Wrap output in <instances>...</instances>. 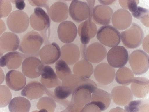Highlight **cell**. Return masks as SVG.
I'll return each mask as SVG.
<instances>
[{
    "mask_svg": "<svg viewBox=\"0 0 149 112\" xmlns=\"http://www.w3.org/2000/svg\"><path fill=\"white\" fill-rule=\"evenodd\" d=\"M73 71L74 74L86 78H89L94 72L92 64L86 59L78 61L74 65Z\"/></svg>",
    "mask_w": 149,
    "mask_h": 112,
    "instance_id": "cell-29",
    "label": "cell"
},
{
    "mask_svg": "<svg viewBox=\"0 0 149 112\" xmlns=\"http://www.w3.org/2000/svg\"><path fill=\"white\" fill-rule=\"evenodd\" d=\"M94 77L101 85H107L114 81L116 71L109 64L103 63L99 64L95 68L94 72Z\"/></svg>",
    "mask_w": 149,
    "mask_h": 112,
    "instance_id": "cell-12",
    "label": "cell"
},
{
    "mask_svg": "<svg viewBox=\"0 0 149 112\" xmlns=\"http://www.w3.org/2000/svg\"><path fill=\"white\" fill-rule=\"evenodd\" d=\"M107 55V51L105 46L100 43L95 42L86 48V58L91 63L98 64L105 58Z\"/></svg>",
    "mask_w": 149,
    "mask_h": 112,
    "instance_id": "cell-17",
    "label": "cell"
},
{
    "mask_svg": "<svg viewBox=\"0 0 149 112\" xmlns=\"http://www.w3.org/2000/svg\"><path fill=\"white\" fill-rule=\"evenodd\" d=\"M55 97L60 100H64L66 99L72 93L69 89L64 86L59 85L55 89L54 91Z\"/></svg>",
    "mask_w": 149,
    "mask_h": 112,
    "instance_id": "cell-38",
    "label": "cell"
},
{
    "mask_svg": "<svg viewBox=\"0 0 149 112\" xmlns=\"http://www.w3.org/2000/svg\"><path fill=\"white\" fill-rule=\"evenodd\" d=\"M115 1H98L101 4L103 5L106 6L107 5H109L112 4L115 2Z\"/></svg>",
    "mask_w": 149,
    "mask_h": 112,
    "instance_id": "cell-45",
    "label": "cell"
},
{
    "mask_svg": "<svg viewBox=\"0 0 149 112\" xmlns=\"http://www.w3.org/2000/svg\"><path fill=\"white\" fill-rule=\"evenodd\" d=\"M91 94L85 89L76 90L72 94L71 102L65 111L81 112L84 106L91 102Z\"/></svg>",
    "mask_w": 149,
    "mask_h": 112,
    "instance_id": "cell-8",
    "label": "cell"
},
{
    "mask_svg": "<svg viewBox=\"0 0 149 112\" xmlns=\"http://www.w3.org/2000/svg\"><path fill=\"white\" fill-rule=\"evenodd\" d=\"M139 2V1L130 0V1H120L119 3L123 9H129L132 13H133L137 10L138 8V5Z\"/></svg>",
    "mask_w": 149,
    "mask_h": 112,
    "instance_id": "cell-39",
    "label": "cell"
},
{
    "mask_svg": "<svg viewBox=\"0 0 149 112\" xmlns=\"http://www.w3.org/2000/svg\"><path fill=\"white\" fill-rule=\"evenodd\" d=\"M129 59L130 65L136 75H141L148 70L149 56L142 50L134 51L130 54Z\"/></svg>",
    "mask_w": 149,
    "mask_h": 112,
    "instance_id": "cell-6",
    "label": "cell"
},
{
    "mask_svg": "<svg viewBox=\"0 0 149 112\" xmlns=\"http://www.w3.org/2000/svg\"><path fill=\"white\" fill-rule=\"evenodd\" d=\"M41 82L45 87L51 89L61 85L56 74L50 66H44L42 73Z\"/></svg>",
    "mask_w": 149,
    "mask_h": 112,
    "instance_id": "cell-26",
    "label": "cell"
},
{
    "mask_svg": "<svg viewBox=\"0 0 149 112\" xmlns=\"http://www.w3.org/2000/svg\"><path fill=\"white\" fill-rule=\"evenodd\" d=\"M31 26L34 30L46 32L50 27L51 20L48 15L42 8L36 7L30 18Z\"/></svg>",
    "mask_w": 149,
    "mask_h": 112,
    "instance_id": "cell-9",
    "label": "cell"
},
{
    "mask_svg": "<svg viewBox=\"0 0 149 112\" xmlns=\"http://www.w3.org/2000/svg\"><path fill=\"white\" fill-rule=\"evenodd\" d=\"M143 46L145 51L149 54V35L145 38L143 42Z\"/></svg>",
    "mask_w": 149,
    "mask_h": 112,
    "instance_id": "cell-43",
    "label": "cell"
},
{
    "mask_svg": "<svg viewBox=\"0 0 149 112\" xmlns=\"http://www.w3.org/2000/svg\"><path fill=\"white\" fill-rule=\"evenodd\" d=\"M132 14L133 17L140 20L145 26L149 27V10L139 6L137 10Z\"/></svg>",
    "mask_w": 149,
    "mask_h": 112,
    "instance_id": "cell-35",
    "label": "cell"
},
{
    "mask_svg": "<svg viewBox=\"0 0 149 112\" xmlns=\"http://www.w3.org/2000/svg\"><path fill=\"white\" fill-rule=\"evenodd\" d=\"M97 30L95 24L92 21H89L88 19L81 23L78 27V31L82 44H88L91 39L95 36Z\"/></svg>",
    "mask_w": 149,
    "mask_h": 112,
    "instance_id": "cell-24",
    "label": "cell"
},
{
    "mask_svg": "<svg viewBox=\"0 0 149 112\" xmlns=\"http://www.w3.org/2000/svg\"><path fill=\"white\" fill-rule=\"evenodd\" d=\"M120 36L124 45L129 48L134 49L141 45L144 34L141 27L137 24L133 23L129 29L121 32Z\"/></svg>",
    "mask_w": 149,
    "mask_h": 112,
    "instance_id": "cell-2",
    "label": "cell"
},
{
    "mask_svg": "<svg viewBox=\"0 0 149 112\" xmlns=\"http://www.w3.org/2000/svg\"><path fill=\"white\" fill-rule=\"evenodd\" d=\"M12 3H14L16 4V7L17 9L20 10H23L25 7L26 4L24 1H10Z\"/></svg>",
    "mask_w": 149,
    "mask_h": 112,
    "instance_id": "cell-42",
    "label": "cell"
},
{
    "mask_svg": "<svg viewBox=\"0 0 149 112\" xmlns=\"http://www.w3.org/2000/svg\"><path fill=\"white\" fill-rule=\"evenodd\" d=\"M107 109L106 105L103 103L91 101L85 105L81 112H101Z\"/></svg>",
    "mask_w": 149,
    "mask_h": 112,
    "instance_id": "cell-37",
    "label": "cell"
},
{
    "mask_svg": "<svg viewBox=\"0 0 149 112\" xmlns=\"http://www.w3.org/2000/svg\"><path fill=\"white\" fill-rule=\"evenodd\" d=\"M96 37L101 44L109 47L118 46L121 42L119 32L110 25H104L99 28Z\"/></svg>",
    "mask_w": 149,
    "mask_h": 112,
    "instance_id": "cell-5",
    "label": "cell"
},
{
    "mask_svg": "<svg viewBox=\"0 0 149 112\" xmlns=\"http://www.w3.org/2000/svg\"><path fill=\"white\" fill-rule=\"evenodd\" d=\"M6 82L10 89L15 91H18L22 90L25 86L26 79L21 72L12 70L6 74Z\"/></svg>",
    "mask_w": 149,
    "mask_h": 112,
    "instance_id": "cell-19",
    "label": "cell"
},
{
    "mask_svg": "<svg viewBox=\"0 0 149 112\" xmlns=\"http://www.w3.org/2000/svg\"><path fill=\"white\" fill-rule=\"evenodd\" d=\"M44 39L37 32L32 30L23 37L20 44L19 51L26 54H33L39 53Z\"/></svg>",
    "mask_w": 149,
    "mask_h": 112,
    "instance_id": "cell-3",
    "label": "cell"
},
{
    "mask_svg": "<svg viewBox=\"0 0 149 112\" xmlns=\"http://www.w3.org/2000/svg\"><path fill=\"white\" fill-rule=\"evenodd\" d=\"M56 104L52 99L45 97L40 98L37 105V107L41 111H54Z\"/></svg>",
    "mask_w": 149,
    "mask_h": 112,
    "instance_id": "cell-33",
    "label": "cell"
},
{
    "mask_svg": "<svg viewBox=\"0 0 149 112\" xmlns=\"http://www.w3.org/2000/svg\"><path fill=\"white\" fill-rule=\"evenodd\" d=\"M60 59L65 61L69 65L76 63L81 56L79 47L75 44L70 43L62 46L61 49Z\"/></svg>",
    "mask_w": 149,
    "mask_h": 112,
    "instance_id": "cell-22",
    "label": "cell"
},
{
    "mask_svg": "<svg viewBox=\"0 0 149 112\" xmlns=\"http://www.w3.org/2000/svg\"><path fill=\"white\" fill-rule=\"evenodd\" d=\"M29 1L30 4L33 6H36L44 7L46 6L48 13L49 9L47 5L45 4H46L48 2V1Z\"/></svg>",
    "mask_w": 149,
    "mask_h": 112,
    "instance_id": "cell-41",
    "label": "cell"
},
{
    "mask_svg": "<svg viewBox=\"0 0 149 112\" xmlns=\"http://www.w3.org/2000/svg\"><path fill=\"white\" fill-rule=\"evenodd\" d=\"M39 53L33 54H23L18 52H10L3 56L0 59V66H6L9 70H14L18 68L22 61L30 56L38 57Z\"/></svg>",
    "mask_w": 149,
    "mask_h": 112,
    "instance_id": "cell-11",
    "label": "cell"
},
{
    "mask_svg": "<svg viewBox=\"0 0 149 112\" xmlns=\"http://www.w3.org/2000/svg\"><path fill=\"white\" fill-rule=\"evenodd\" d=\"M86 45L81 44V52L83 59H86Z\"/></svg>",
    "mask_w": 149,
    "mask_h": 112,
    "instance_id": "cell-44",
    "label": "cell"
},
{
    "mask_svg": "<svg viewBox=\"0 0 149 112\" xmlns=\"http://www.w3.org/2000/svg\"><path fill=\"white\" fill-rule=\"evenodd\" d=\"M2 70L1 68V84L4 80V75H3L4 74L3 72L2 73Z\"/></svg>",
    "mask_w": 149,
    "mask_h": 112,
    "instance_id": "cell-47",
    "label": "cell"
},
{
    "mask_svg": "<svg viewBox=\"0 0 149 112\" xmlns=\"http://www.w3.org/2000/svg\"><path fill=\"white\" fill-rule=\"evenodd\" d=\"M61 85L70 90L72 94L83 89H88L93 93L97 89L96 84L92 80L75 74H71L65 77L62 80Z\"/></svg>",
    "mask_w": 149,
    "mask_h": 112,
    "instance_id": "cell-1",
    "label": "cell"
},
{
    "mask_svg": "<svg viewBox=\"0 0 149 112\" xmlns=\"http://www.w3.org/2000/svg\"><path fill=\"white\" fill-rule=\"evenodd\" d=\"M57 32L59 40L64 43L68 44L75 39L78 30L75 24L73 22L66 21L59 24Z\"/></svg>",
    "mask_w": 149,
    "mask_h": 112,
    "instance_id": "cell-13",
    "label": "cell"
},
{
    "mask_svg": "<svg viewBox=\"0 0 149 112\" xmlns=\"http://www.w3.org/2000/svg\"><path fill=\"white\" fill-rule=\"evenodd\" d=\"M109 112H125V110L120 107H117L115 108L111 109Z\"/></svg>",
    "mask_w": 149,
    "mask_h": 112,
    "instance_id": "cell-46",
    "label": "cell"
},
{
    "mask_svg": "<svg viewBox=\"0 0 149 112\" xmlns=\"http://www.w3.org/2000/svg\"><path fill=\"white\" fill-rule=\"evenodd\" d=\"M1 108L6 107L10 103L12 98L11 93L7 86L1 85Z\"/></svg>",
    "mask_w": 149,
    "mask_h": 112,
    "instance_id": "cell-36",
    "label": "cell"
},
{
    "mask_svg": "<svg viewBox=\"0 0 149 112\" xmlns=\"http://www.w3.org/2000/svg\"><path fill=\"white\" fill-rule=\"evenodd\" d=\"M44 87L42 83L36 81L29 82L22 91L21 94L30 100L38 99L45 94Z\"/></svg>",
    "mask_w": 149,
    "mask_h": 112,
    "instance_id": "cell-25",
    "label": "cell"
},
{
    "mask_svg": "<svg viewBox=\"0 0 149 112\" xmlns=\"http://www.w3.org/2000/svg\"><path fill=\"white\" fill-rule=\"evenodd\" d=\"M39 55L44 64L52 65L60 58L61 55L60 49L56 43L53 42L42 47L39 51Z\"/></svg>",
    "mask_w": 149,
    "mask_h": 112,
    "instance_id": "cell-15",
    "label": "cell"
},
{
    "mask_svg": "<svg viewBox=\"0 0 149 112\" xmlns=\"http://www.w3.org/2000/svg\"><path fill=\"white\" fill-rule=\"evenodd\" d=\"M20 40L18 36L11 32H6L1 38V56L5 53L17 50Z\"/></svg>",
    "mask_w": 149,
    "mask_h": 112,
    "instance_id": "cell-20",
    "label": "cell"
},
{
    "mask_svg": "<svg viewBox=\"0 0 149 112\" xmlns=\"http://www.w3.org/2000/svg\"><path fill=\"white\" fill-rule=\"evenodd\" d=\"M29 19L28 15L23 11L16 10L12 12L7 19V24L9 29L16 33H20L28 29Z\"/></svg>",
    "mask_w": 149,
    "mask_h": 112,
    "instance_id": "cell-4",
    "label": "cell"
},
{
    "mask_svg": "<svg viewBox=\"0 0 149 112\" xmlns=\"http://www.w3.org/2000/svg\"><path fill=\"white\" fill-rule=\"evenodd\" d=\"M132 16L128 10L120 9L116 11L111 17L112 23L117 29L123 30L128 28L132 24Z\"/></svg>",
    "mask_w": 149,
    "mask_h": 112,
    "instance_id": "cell-18",
    "label": "cell"
},
{
    "mask_svg": "<svg viewBox=\"0 0 149 112\" xmlns=\"http://www.w3.org/2000/svg\"><path fill=\"white\" fill-rule=\"evenodd\" d=\"M92 94L91 102H100L105 104L107 108L109 107L111 102L110 94L106 91L98 89Z\"/></svg>",
    "mask_w": 149,
    "mask_h": 112,
    "instance_id": "cell-31",
    "label": "cell"
},
{
    "mask_svg": "<svg viewBox=\"0 0 149 112\" xmlns=\"http://www.w3.org/2000/svg\"><path fill=\"white\" fill-rule=\"evenodd\" d=\"M109 65L114 68H120L125 66L129 60L127 49L122 46H117L110 49L107 55Z\"/></svg>",
    "mask_w": 149,
    "mask_h": 112,
    "instance_id": "cell-7",
    "label": "cell"
},
{
    "mask_svg": "<svg viewBox=\"0 0 149 112\" xmlns=\"http://www.w3.org/2000/svg\"><path fill=\"white\" fill-rule=\"evenodd\" d=\"M70 16L74 21L80 23L88 19L89 15V8L86 2L73 1L69 9Z\"/></svg>",
    "mask_w": 149,
    "mask_h": 112,
    "instance_id": "cell-14",
    "label": "cell"
},
{
    "mask_svg": "<svg viewBox=\"0 0 149 112\" xmlns=\"http://www.w3.org/2000/svg\"><path fill=\"white\" fill-rule=\"evenodd\" d=\"M31 104L27 99L17 97L12 99L8 105L11 112H28L30 111Z\"/></svg>",
    "mask_w": 149,
    "mask_h": 112,
    "instance_id": "cell-28",
    "label": "cell"
},
{
    "mask_svg": "<svg viewBox=\"0 0 149 112\" xmlns=\"http://www.w3.org/2000/svg\"><path fill=\"white\" fill-rule=\"evenodd\" d=\"M11 10V5L9 1H1V18L8 16Z\"/></svg>",
    "mask_w": 149,
    "mask_h": 112,
    "instance_id": "cell-40",
    "label": "cell"
},
{
    "mask_svg": "<svg viewBox=\"0 0 149 112\" xmlns=\"http://www.w3.org/2000/svg\"><path fill=\"white\" fill-rule=\"evenodd\" d=\"M69 12L67 4L64 2L59 1L54 3L51 6L48 14L53 21L61 23L68 18Z\"/></svg>",
    "mask_w": 149,
    "mask_h": 112,
    "instance_id": "cell-23",
    "label": "cell"
},
{
    "mask_svg": "<svg viewBox=\"0 0 149 112\" xmlns=\"http://www.w3.org/2000/svg\"><path fill=\"white\" fill-rule=\"evenodd\" d=\"M44 66V64L39 59L30 56L24 60L22 69L25 76L30 78L35 79L40 76Z\"/></svg>",
    "mask_w": 149,
    "mask_h": 112,
    "instance_id": "cell-10",
    "label": "cell"
},
{
    "mask_svg": "<svg viewBox=\"0 0 149 112\" xmlns=\"http://www.w3.org/2000/svg\"><path fill=\"white\" fill-rule=\"evenodd\" d=\"M57 75L62 80L66 76L72 74L71 69L66 62L63 59L57 61L55 66Z\"/></svg>",
    "mask_w": 149,
    "mask_h": 112,
    "instance_id": "cell-32",
    "label": "cell"
},
{
    "mask_svg": "<svg viewBox=\"0 0 149 112\" xmlns=\"http://www.w3.org/2000/svg\"><path fill=\"white\" fill-rule=\"evenodd\" d=\"M131 89L135 97L143 98L149 93V80L143 77H134L131 83Z\"/></svg>",
    "mask_w": 149,
    "mask_h": 112,
    "instance_id": "cell-27",
    "label": "cell"
},
{
    "mask_svg": "<svg viewBox=\"0 0 149 112\" xmlns=\"http://www.w3.org/2000/svg\"><path fill=\"white\" fill-rule=\"evenodd\" d=\"M115 76L117 83L125 86L131 84L134 77L133 72L126 67L119 68L117 71Z\"/></svg>",
    "mask_w": 149,
    "mask_h": 112,
    "instance_id": "cell-30",
    "label": "cell"
},
{
    "mask_svg": "<svg viewBox=\"0 0 149 112\" xmlns=\"http://www.w3.org/2000/svg\"><path fill=\"white\" fill-rule=\"evenodd\" d=\"M113 11L109 6L98 5L93 9L92 17L97 24L107 25L110 23Z\"/></svg>",
    "mask_w": 149,
    "mask_h": 112,
    "instance_id": "cell-21",
    "label": "cell"
},
{
    "mask_svg": "<svg viewBox=\"0 0 149 112\" xmlns=\"http://www.w3.org/2000/svg\"><path fill=\"white\" fill-rule=\"evenodd\" d=\"M125 106V112H127L146 111V108H149V104L141 100L132 101Z\"/></svg>",
    "mask_w": 149,
    "mask_h": 112,
    "instance_id": "cell-34",
    "label": "cell"
},
{
    "mask_svg": "<svg viewBox=\"0 0 149 112\" xmlns=\"http://www.w3.org/2000/svg\"><path fill=\"white\" fill-rule=\"evenodd\" d=\"M110 96L116 104L121 106L127 105L134 98L131 91L125 85L115 87L111 91Z\"/></svg>",
    "mask_w": 149,
    "mask_h": 112,
    "instance_id": "cell-16",
    "label": "cell"
}]
</instances>
